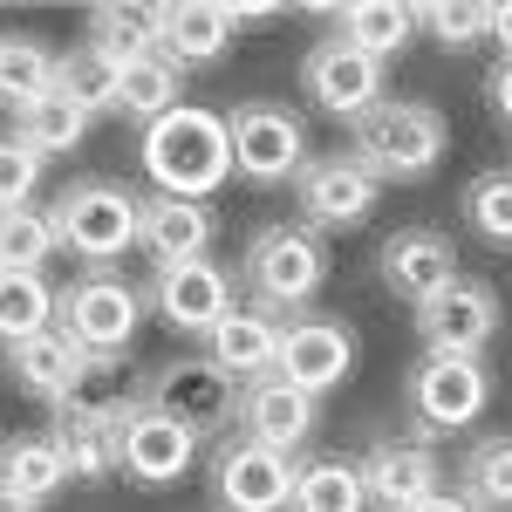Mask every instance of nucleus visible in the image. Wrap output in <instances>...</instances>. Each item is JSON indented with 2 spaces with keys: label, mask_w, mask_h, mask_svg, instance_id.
Masks as SVG:
<instances>
[{
  "label": "nucleus",
  "mask_w": 512,
  "mask_h": 512,
  "mask_svg": "<svg viewBox=\"0 0 512 512\" xmlns=\"http://www.w3.org/2000/svg\"><path fill=\"white\" fill-rule=\"evenodd\" d=\"M137 321H144V294L117 267H89L55 294V328L76 335L82 355H123L137 342Z\"/></svg>",
  "instance_id": "5"
},
{
  "label": "nucleus",
  "mask_w": 512,
  "mask_h": 512,
  "mask_svg": "<svg viewBox=\"0 0 512 512\" xmlns=\"http://www.w3.org/2000/svg\"><path fill=\"white\" fill-rule=\"evenodd\" d=\"M376 274H383V287H390L396 301L424 308V301H437V294L458 280V246L437 233V226H403V233L383 239Z\"/></svg>",
  "instance_id": "14"
},
{
  "label": "nucleus",
  "mask_w": 512,
  "mask_h": 512,
  "mask_svg": "<svg viewBox=\"0 0 512 512\" xmlns=\"http://www.w3.org/2000/svg\"><path fill=\"white\" fill-rule=\"evenodd\" d=\"M424 14V28H431L451 55H472L478 41H492V7H478V0H431V7H417Z\"/></svg>",
  "instance_id": "37"
},
{
  "label": "nucleus",
  "mask_w": 512,
  "mask_h": 512,
  "mask_svg": "<svg viewBox=\"0 0 512 512\" xmlns=\"http://www.w3.org/2000/svg\"><path fill=\"white\" fill-rule=\"evenodd\" d=\"M55 212V233L62 246L89 260V267H110L137 246V226H144V192H130L117 178H76L69 192L48 205Z\"/></svg>",
  "instance_id": "4"
},
{
  "label": "nucleus",
  "mask_w": 512,
  "mask_h": 512,
  "mask_svg": "<svg viewBox=\"0 0 512 512\" xmlns=\"http://www.w3.org/2000/svg\"><path fill=\"white\" fill-rule=\"evenodd\" d=\"M137 403H144V396H130L123 355H89L82 383L62 396V403H55V417H76V424H123Z\"/></svg>",
  "instance_id": "25"
},
{
  "label": "nucleus",
  "mask_w": 512,
  "mask_h": 512,
  "mask_svg": "<svg viewBox=\"0 0 512 512\" xmlns=\"http://www.w3.org/2000/svg\"><path fill=\"white\" fill-rule=\"evenodd\" d=\"M151 308H158L178 335H212L219 321L233 315V274L219 260H185V267H158L151 280Z\"/></svg>",
  "instance_id": "15"
},
{
  "label": "nucleus",
  "mask_w": 512,
  "mask_h": 512,
  "mask_svg": "<svg viewBox=\"0 0 512 512\" xmlns=\"http://www.w3.org/2000/svg\"><path fill=\"white\" fill-rule=\"evenodd\" d=\"M62 89V55L41 35H0V110H28Z\"/></svg>",
  "instance_id": "24"
},
{
  "label": "nucleus",
  "mask_w": 512,
  "mask_h": 512,
  "mask_svg": "<svg viewBox=\"0 0 512 512\" xmlns=\"http://www.w3.org/2000/svg\"><path fill=\"white\" fill-rule=\"evenodd\" d=\"M458 499L472 512H512V431L472 437L458 458Z\"/></svg>",
  "instance_id": "26"
},
{
  "label": "nucleus",
  "mask_w": 512,
  "mask_h": 512,
  "mask_svg": "<svg viewBox=\"0 0 512 512\" xmlns=\"http://www.w3.org/2000/svg\"><path fill=\"white\" fill-rule=\"evenodd\" d=\"M465 226H472L485 246H512V164L472 178V192H465Z\"/></svg>",
  "instance_id": "36"
},
{
  "label": "nucleus",
  "mask_w": 512,
  "mask_h": 512,
  "mask_svg": "<svg viewBox=\"0 0 512 512\" xmlns=\"http://www.w3.org/2000/svg\"><path fill=\"white\" fill-rule=\"evenodd\" d=\"M89 41L110 48L117 62L158 55V7H96L89 14Z\"/></svg>",
  "instance_id": "35"
},
{
  "label": "nucleus",
  "mask_w": 512,
  "mask_h": 512,
  "mask_svg": "<svg viewBox=\"0 0 512 512\" xmlns=\"http://www.w3.org/2000/svg\"><path fill=\"white\" fill-rule=\"evenodd\" d=\"M62 253V233H55V212L41 205H21V212H0V267H21V274H41L48 260Z\"/></svg>",
  "instance_id": "34"
},
{
  "label": "nucleus",
  "mask_w": 512,
  "mask_h": 512,
  "mask_svg": "<svg viewBox=\"0 0 512 512\" xmlns=\"http://www.w3.org/2000/svg\"><path fill=\"white\" fill-rule=\"evenodd\" d=\"M55 444H62L69 485H103V478H117V424H76V417H55Z\"/></svg>",
  "instance_id": "33"
},
{
  "label": "nucleus",
  "mask_w": 512,
  "mask_h": 512,
  "mask_svg": "<svg viewBox=\"0 0 512 512\" xmlns=\"http://www.w3.org/2000/svg\"><path fill=\"white\" fill-rule=\"evenodd\" d=\"M7 369H14V383L28 396H41L48 410L62 403V396L82 383V369H89V355L76 349V335H62V328H41L28 342H14L7 349Z\"/></svg>",
  "instance_id": "21"
},
{
  "label": "nucleus",
  "mask_w": 512,
  "mask_h": 512,
  "mask_svg": "<svg viewBox=\"0 0 512 512\" xmlns=\"http://www.w3.org/2000/svg\"><path fill=\"white\" fill-rule=\"evenodd\" d=\"M82 130H89V110H82L76 96H41V103H28L21 117H14V137L28 144V151H41V158H55V151H76Z\"/></svg>",
  "instance_id": "32"
},
{
  "label": "nucleus",
  "mask_w": 512,
  "mask_h": 512,
  "mask_svg": "<svg viewBox=\"0 0 512 512\" xmlns=\"http://www.w3.org/2000/svg\"><path fill=\"white\" fill-rule=\"evenodd\" d=\"M417 335H424V355H485L492 335H499V294L485 280L458 274L437 301L417 308Z\"/></svg>",
  "instance_id": "11"
},
{
  "label": "nucleus",
  "mask_w": 512,
  "mask_h": 512,
  "mask_svg": "<svg viewBox=\"0 0 512 512\" xmlns=\"http://www.w3.org/2000/svg\"><path fill=\"white\" fill-rule=\"evenodd\" d=\"M192 451H198V437L185 431V424L158 417L151 403H137V410L117 424V472L130 478V485H144V492L178 485L185 465H192Z\"/></svg>",
  "instance_id": "13"
},
{
  "label": "nucleus",
  "mask_w": 512,
  "mask_h": 512,
  "mask_svg": "<svg viewBox=\"0 0 512 512\" xmlns=\"http://www.w3.org/2000/svg\"><path fill=\"white\" fill-rule=\"evenodd\" d=\"M41 328H55V287L41 274H21V267H0V349L28 342Z\"/></svg>",
  "instance_id": "30"
},
{
  "label": "nucleus",
  "mask_w": 512,
  "mask_h": 512,
  "mask_svg": "<svg viewBox=\"0 0 512 512\" xmlns=\"http://www.w3.org/2000/svg\"><path fill=\"white\" fill-rule=\"evenodd\" d=\"M233 41V14L212 0H185V7H158V55H171L178 69H205L219 62Z\"/></svg>",
  "instance_id": "22"
},
{
  "label": "nucleus",
  "mask_w": 512,
  "mask_h": 512,
  "mask_svg": "<svg viewBox=\"0 0 512 512\" xmlns=\"http://www.w3.org/2000/svg\"><path fill=\"white\" fill-rule=\"evenodd\" d=\"M0 485H7V492H21L28 506L55 499V492L69 485V465H62V444H55V431L0 444Z\"/></svg>",
  "instance_id": "27"
},
{
  "label": "nucleus",
  "mask_w": 512,
  "mask_h": 512,
  "mask_svg": "<svg viewBox=\"0 0 512 512\" xmlns=\"http://www.w3.org/2000/svg\"><path fill=\"white\" fill-rule=\"evenodd\" d=\"M117 89H123V62L110 55V48H96V41H76V48L62 55V96H76L89 117L117 110Z\"/></svg>",
  "instance_id": "31"
},
{
  "label": "nucleus",
  "mask_w": 512,
  "mask_h": 512,
  "mask_svg": "<svg viewBox=\"0 0 512 512\" xmlns=\"http://www.w3.org/2000/svg\"><path fill=\"white\" fill-rule=\"evenodd\" d=\"M294 512H369L362 465H349V458H308L294 472Z\"/></svg>",
  "instance_id": "29"
},
{
  "label": "nucleus",
  "mask_w": 512,
  "mask_h": 512,
  "mask_svg": "<svg viewBox=\"0 0 512 512\" xmlns=\"http://www.w3.org/2000/svg\"><path fill=\"white\" fill-rule=\"evenodd\" d=\"M294 472H301L294 458H280L253 437H233L212 458V492L226 512H294Z\"/></svg>",
  "instance_id": "10"
},
{
  "label": "nucleus",
  "mask_w": 512,
  "mask_h": 512,
  "mask_svg": "<svg viewBox=\"0 0 512 512\" xmlns=\"http://www.w3.org/2000/svg\"><path fill=\"white\" fill-rule=\"evenodd\" d=\"M226 137H233V171L246 185H287L308 164V123H301V110H287L274 96L239 103L226 117Z\"/></svg>",
  "instance_id": "6"
},
{
  "label": "nucleus",
  "mask_w": 512,
  "mask_h": 512,
  "mask_svg": "<svg viewBox=\"0 0 512 512\" xmlns=\"http://www.w3.org/2000/svg\"><path fill=\"white\" fill-rule=\"evenodd\" d=\"M376 178L349 158V151H321L301 164L294 178V205H301V226H362L376 212Z\"/></svg>",
  "instance_id": "12"
},
{
  "label": "nucleus",
  "mask_w": 512,
  "mask_h": 512,
  "mask_svg": "<svg viewBox=\"0 0 512 512\" xmlns=\"http://www.w3.org/2000/svg\"><path fill=\"white\" fill-rule=\"evenodd\" d=\"M144 171L158 178V192L171 198H198L219 192L233 178V137H226V117L198 110V103H178L171 117H158L144 130Z\"/></svg>",
  "instance_id": "2"
},
{
  "label": "nucleus",
  "mask_w": 512,
  "mask_h": 512,
  "mask_svg": "<svg viewBox=\"0 0 512 512\" xmlns=\"http://www.w3.org/2000/svg\"><path fill=\"white\" fill-rule=\"evenodd\" d=\"M0 512H35V506H28L21 492H7V485H0Z\"/></svg>",
  "instance_id": "42"
},
{
  "label": "nucleus",
  "mask_w": 512,
  "mask_h": 512,
  "mask_svg": "<svg viewBox=\"0 0 512 512\" xmlns=\"http://www.w3.org/2000/svg\"><path fill=\"white\" fill-rule=\"evenodd\" d=\"M424 28V14L417 7H403V0H355V7H335V35L362 48V55H376V62H390L403 55L410 41Z\"/></svg>",
  "instance_id": "23"
},
{
  "label": "nucleus",
  "mask_w": 512,
  "mask_h": 512,
  "mask_svg": "<svg viewBox=\"0 0 512 512\" xmlns=\"http://www.w3.org/2000/svg\"><path fill=\"white\" fill-rule=\"evenodd\" d=\"M185 96V69L171 55H137L123 62V89H117V117H137V123H158L178 110Z\"/></svg>",
  "instance_id": "28"
},
{
  "label": "nucleus",
  "mask_w": 512,
  "mask_h": 512,
  "mask_svg": "<svg viewBox=\"0 0 512 512\" xmlns=\"http://www.w3.org/2000/svg\"><path fill=\"white\" fill-rule=\"evenodd\" d=\"M444 110L410 103V96H383L362 123H349V158L376 178V185H417L444 164Z\"/></svg>",
  "instance_id": "1"
},
{
  "label": "nucleus",
  "mask_w": 512,
  "mask_h": 512,
  "mask_svg": "<svg viewBox=\"0 0 512 512\" xmlns=\"http://www.w3.org/2000/svg\"><path fill=\"white\" fill-rule=\"evenodd\" d=\"M239 376H226L212 355H178V362H158L151 369V383H144V403L171 417V424H185L192 437L219 431L226 417H239Z\"/></svg>",
  "instance_id": "7"
},
{
  "label": "nucleus",
  "mask_w": 512,
  "mask_h": 512,
  "mask_svg": "<svg viewBox=\"0 0 512 512\" xmlns=\"http://www.w3.org/2000/svg\"><path fill=\"white\" fill-rule=\"evenodd\" d=\"M349 369H355V335L335 315H294L280 328V369L274 376H287L294 390L321 396V390H335Z\"/></svg>",
  "instance_id": "16"
},
{
  "label": "nucleus",
  "mask_w": 512,
  "mask_h": 512,
  "mask_svg": "<svg viewBox=\"0 0 512 512\" xmlns=\"http://www.w3.org/2000/svg\"><path fill=\"white\" fill-rule=\"evenodd\" d=\"M485 96H492V117L512 123V62H499V69L485 76Z\"/></svg>",
  "instance_id": "39"
},
{
  "label": "nucleus",
  "mask_w": 512,
  "mask_h": 512,
  "mask_svg": "<svg viewBox=\"0 0 512 512\" xmlns=\"http://www.w3.org/2000/svg\"><path fill=\"white\" fill-rule=\"evenodd\" d=\"M315 403L321 396L294 390L287 376H260V383L239 390V437H253V444H267L280 458H294V451L315 437Z\"/></svg>",
  "instance_id": "17"
},
{
  "label": "nucleus",
  "mask_w": 512,
  "mask_h": 512,
  "mask_svg": "<svg viewBox=\"0 0 512 512\" xmlns=\"http://www.w3.org/2000/svg\"><path fill=\"white\" fill-rule=\"evenodd\" d=\"M280 328H287V321H280L274 308L239 301L233 315L205 335V355H212L226 376H239V383H260V376H274V369H280Z\"/></svg>",
  "instance_id": "19"
},
{
  "label": "nucleus",
  "mask_w": 512,
  "mask_h": 512,
  "mask_svg": "<svg viewBox=\"0 0 512 512\" xmlns=\"http://www.w3.org/2000/svg\"><path fill=\"white\" fill-rule=\"evenodd\" d=\"M492 41H499V62H512V0L492 7Z\"/></svg>",
  "instance_id": "40"
},
{
  "label": "nucleus",
  "mask_w": 512,
  "mask_h": 512,
  "mask_svg": "<svg viewBox=\"0 0 512 512\" xmlns=\"http://www.w3.org/2000/svg\"><path fill=\"white\" fill-rule=\"evenodd\" d=\"M437 478H444V465H437V451L424 437H383V444L362 458V485H369V506L376 512L424 506L431 492H444Z\"/></svg>",
  "instance_id": "18"
},
{
  "label": "nucleus",
  "mask_w": 512,
  "mask_h": 512,
  "mask_svg": "<svg viewBox=\"0 0 512 512\" xmlns=\"http://www.w3.org/2000/svg\"><path fill=\"white\" fill-rule=\"evenodd\" d=\"M301 89L315 96V110H328V117H342V123H362L383 103V62L349 48L342 35H328L301 55Z\"/></svg>",
  "instance_id": "9"
},
{
  "label": "nucleus",
  "mask_w": 512,
  "mask_h": 512,
  "mask_svg": "<svg viewBox=\"0 0 512 512\" xmlns=\"http://www.w3.org/2000/svg\"><path fill=\"white\" fill-rule=\"evenodd\" d=\"M410 512H472V506H465V499H458V492H431V499H424V506H410Z\"/></svg>",
  "instance_id": "41"
},
{
  "label": "nucleus",
  "mask_w": 512,
  "mask_h": 512,
  "mask_svg": "<svg viewBox=\"0 0 512 512\" xmlns=\"http://www.w3.org/2000/svg\"><path fill=\"white\" fill-rule=\"evenodd\" d=\"M41 151H28L14 130H0V212H21L28 198H35V185H41Z\"/></svg>",
  "instance_id": "38"
},
{
  "label": "nucleus",
  "mask_w": 512,
  "mask_h": 512,
  "mask_svg": "<svg viewBox=\"0 0 512 512\" xmlns=\"http://www.w3.org/2000/svg\"><path fill=\"white\" fill-rule=\"evenodd\" d=\"M485 403H492V376L472 355H424L410 369V417H417L424 437H451L465 424H478Z\"/></svg>",
  "instance_id": "8"
},
{
  "label": "nucleus",
  "mask_w": 512,
  "mask_h": 512,
  "mask_svg": "<svg viewBox=\"0 0 512 512\" xmlns=\"http://www.w3.org/2000/svg\"><path fill=\"white\" fill-rule=\"evenodd\" d=\"M137 246H144L158 267L205 260V246H212V205H198V198H171V192H151V198H144Z\"/></svg>",
  "instance_id": "20"
},
{
  "label": "nucleus",
  "mask_w": 512,
  "mask_h": 512,
  "mask_svg": "<svg viewBox=\"0 0 512 512\" xmlns=\"http://www.w3.org/2000/svg\"><path fill=\"white\" fill-rule=\"evenodd\" d=\"M239 280H246V301L253 308H301V301H315V287L328 280V246H321L315 226H294V219H280V226H260V233L246 239V253H239Z\"/></svg>",
  "instance_id": "3"
}]
</instances>
